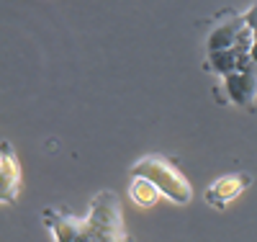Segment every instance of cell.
<instances>
[{"label": "cell", "mask_w": 257, "mask_h": 242, "mask_svg": "<svg viewBox=\"0 0 257 242\" xmlns=\"http://www.w3.org/2000/svg\"><path fill=\"white\" fill-rule=\"evenodd\" d=\"M128 175H132V178L152 181L165 199L178 204V206H185V204L193 201L190 181L178 170V165L173 160H167L165 155H144V157H139L132 168H128Z\"/></svg>", "instance_id": "6da1fadb"}, {"label": "cell", "mask_w": 257, "mask_h": 242, "mask_svg": "<svg viewBox=\"0 0 257 242\" xmlns=\"http://www.w3.org/2000/svg\"><path fill=\"white\" fill-rule=\"evenodd\" d=\"M85 216H88V229L82 242H134V237L126 232L121 199L116 191H98Z\"/></svg>", "instance_id": "7a4b0ae2"}, {"label": "cell", "mask_w": 257, "mask_h": 242, "mask_svg": "<svg viewBox=\"0 0 257 242\" xmlns=\"http://www.w3.org/2000/svg\"><path fill=\"white\" fill-rule=\"evenodd\" d=\"M229 49H239L249 52L252 49V31L244 13H224L216 18V24L211 26L206 36V54L211 52H229Z\"/></svg>", "instance_id": "3957f363"}, {"label": "cell", "mask_w": 257, "mask_h": 242, "mask_svg": "<svg viewBox=\"0 0 257 242\" xmlns=\"http://www.w3.org/2000/svg\"><path fill=\"white\" fill-rule=\"evenodd\" d=\"M213 91L219 96V103H231V106L244 108V111H254L257 108V67L252 64V67L219 77Z\"/></svg>", "instance_id": "277c9868"}, {"label": "cell", "mask_w": 257, "mask_h": 242, "mask_svg": "<svg viewBox=\"0 0 257 242\" xmlns=\"http://www.w3.org/2000/svg\"><path fill=\"white\" fill-rule=\"evenodd\" d=\"M254 183V178L249 173L239 170V173H229V175H221V178H216L206 191H203V201L216 209V211H224L231 201H237L239 196Z\"/></svg>", "instance_id": "5b68a950"}, {"label": "cell", "mask_w": 257, "mask_h": 242, "mask_svg": "<svg viewBox=\"0 0 257 242\" xmlns=\"http://www.w3.org/2000/svg\"><path fill=\"white\" fill-rule=\"evenodd\" d=\"M41 222L49 229L52 242H82L88 229V216H75L54 206L41 209Z\"/></svg>", "instance_id": "8992f818"}, {"label": "cell", "mask_w": 257, "mask_h": 242, "mask_svg": "<svg viewBox=\"0 0 257 242\" xmlns=\"http://www.w3.org/2000/svg\"><path fill=\"white\" fill-rule=\"evenodd\" d=\"M21 186H24V173H21L18 155L8 139L0 142V201L3 206H13Z\"/></svg>", "instance_id": "52a82bcc"}, {"label": "cell", "mask_w": 257, "mask_h": 242, "mask_svg": "<svg viewBox=\"0 0 257 242\" xmlns=\"http://www.w3.org/2000/svg\"><path fill=\"white\" fill-rule=\"evenodd\" d=\"M252 54L249 52H239V49H229V52H211L206 54L203 70L211 72L213 77H224L229 72H237L244 67H252Z\"/></svg>", "instance_id": "ba28073f"}, {"label": "cell", "mask_w": 257, "mask_h": 242, "mask_svg": "<svg viewBox=\"0 0 257 242\" xmlns=\"http://www.w3.org/2000/svg\"><path fill=\"white\" fill-rule=\"evenodd\" d=\"M160 196L162 193L157 191V186L147 178H132V183H128V199L142 209H152Z\"/></svg>", "instance_id": "9c48e42d"}, {"label": "cell", "mask_w": 257, "mask_h": 242, "mask_svg": "<svg viewBox=\"0 0 257 242\" xmlns=\"http://www.w3.org/2000/svg\"><path fill=\"white\" fill-rule=\"evenodd\" d=\"M244 18H247V24H249V31H252V62H254V67H257V0L244 11Z\"/></svg>", "instance_id": "30bf717a"}]
</instances>
